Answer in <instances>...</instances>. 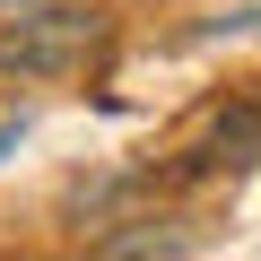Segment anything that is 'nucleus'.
Instances as JSON below:
<instances>
[{
	"label": "nucleus",
	"mask_w": 261,
	"mask_h": 261,
	"mask_svg": "<svg viewBox=\"0 0 261 261\" xmlns=\"http://www.w3.org/2000/svg\"><path fill=\"white\" fill-rule=\"evenodd\" d=\"M79 44H96V18H79V9H35V27L9 35L0 53H9L18 70H53V61H70Z\"/></svg>",
	"instance_id": "nucleus-1"
},
{
	"label": "nucleus",
	"mask_w": 261,
	"mask_h": 261,
	"mask_svg": "<svg viewBox=\"0 0 261 261\" xmlns=\"http://www.w3.org/2000/svg\"><path fill=\"white\" fill-rule=\"evenodd\" d=\"M9 140H18V130H0V148H9Z\"/></svg>",
	"instance_id": "nucleus-2"
}]
</instances>
